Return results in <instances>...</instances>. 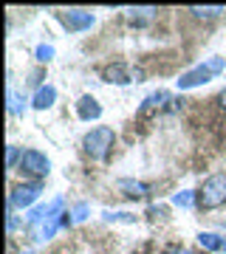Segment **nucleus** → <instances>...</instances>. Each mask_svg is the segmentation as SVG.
<instances>
[{"instance_id":"14","label":"nucleus","mask_w":226,"mask_h":254,"mask_svg":"<svg viewBox=\"0 0 226 254\" xmlns=\"http://www.w3.org/2000/svg\"><path fill=\"white\" fill-rule=\"evenodd\" d=\"M26 110V105L20 102V96L14 91H9V113H23Z\"/></svg>"},{"instance_id":"9","label":"nucleus","mask_w":226,"mask_h":254,"mask_svg":"<svg viewBox=\"0 0 226 254\" xmlns=\"http://www.w3.org/2000/svg\"><path fill=\"white\" fill-rule=\"evenodd\" d=\"M105 79L108 82H116V85H127L130 82V76H127V68L122 63H116V65H108L105 68Z\"/></svg>"},{"instance_id":"15","label":"nucleus","mask_w":226,"mask_h":254,"mask_svg":"<svg viewBox=\"0 0 226 254\" xmlns=\"http://www.w3.org/2000/svg\"><path fill=\"white\" fill-rule=\"evenodd\" d=\"M175 203H178V206H192V200H195V195H192V192H178V195H175Z\"/></svg>"},{"instance_id":"3","label":"nucleus","mask_w":226,"mask_h":254,"mask_svg":"<svg viewBox=\"0 0 226 254\" xmlns=\"http://www.w3.org/2000/svg\"><path fill=\"white\" fill-rule=\"evenodd\" d=\"M113 130L110 127H96V130H90L88 136L82 138V147H85V153L90 158H105L110 153V147H113Z\"/></svg>"},{"instance_id":"8","label":"nucleus","mask_w":226,"mask_h":254,"mask_svg":"<svg viewBox=\"0 0 226 254\" xmlns=\"http://www.w3.org/2000/svg\"><path fill=\"white\" fill-rule=\"evenodd\" d=\"M54 99H57V91L51 88V85H43V88L34 93V108H37V110L51 108V105H54Z\"/></svg>"},{"instance_id":"6","label":"nucleus","mask_w":226,"mask_h":254,"mask_svg":"<svg viewBox=\"0 0 226 254\" xmlns=\"http://www.w3.org/2000/svg\"><path fill=\"white\" fill-rule=\"evenodd\" d=\"M60 20H63V26L68 28V31H82V28L93 26V14H90V11H82V9L63 11V14H60Z\"/></svg>"},{"instance_id":"20","label":"nucleus","mask_w":226,"mask_h":254,"mask_svg":"<svg viewBox=\"0 0 226 254\" xmlns=\"http://www.w3.org/2000/svg\"><path fill=\"white\" fill-rule=\"evenodd\" d=\"M167 254H190V252H181V249H175V252H167Z\"/></svg>"},{"instance_id":"16","label":"nucleus","mask_w":226,"mask_h":254,"mask_svg":"<svg viewBox=\"0 0 226 254\" xmlns=\"http://www.w3.org/2000/svg\"><path fill=\"white\" fill-rule=\"evenodd\" d=\"M51 57H54V48L51 46H40L37 48V60H40V63H48Z\"/></svg>"},{"instance_id":"19","label":"nucleus","mask_w":226,"mask_h":254,"mask_svg":"<svg viewBox=\"0 0 226 254\" xmlns=\"http://www.w3.org/2000/svg\"><path fill=\"white\" fill-rule=\"evenodd\" d=\"M221 105L226 108V88H224V93H221Z\"/></svg>"},{"instance_id":"17","label":"nucleus","mask_w":226,"mask_h":254,"mask_svg":"<svg viewBox=\"0 0 226 254\" xmlns=\"http://www.w3.org/2000/svg\"><path fill=\"white\" fill-rule=\"evenodd\" d=\"M85 218H88V203H79L74 209V220H85Z\"/></svg>"},{"instance_id":"10","label":"nucleus","mask_w":226,"mask_h":254,"mask_svg":"<svg viewBox=\"0 0 226 254\" xmlns=\"http://www.w3.org/2000/svg\"><path fill=\"white\" fill-rule=\"evenodd\" d=\"M198 240H201V246H204V249H209V252H221V249H224V243H226L224 237L212 235V232H201Z\"/></svg>"},{"instance_id":"7","label":"nucleus","mask_w":226,"mask_h":254,"mask_svg":"<svg viewBox=\"0 0 226 254\" xmlns=\"http://www.w3.org/2000/svg\"><path fill=\"white\" fill-rule=\"evenodd\" d=\"M76 108H79V119H85V122H90V119H99V116H102L99 102L93 99V96H82V99L76 102Z\"/></svg>"},{"instance_id":"4","label":"nucleus","mask_w":226,"mask_h":254,"mask_svg":"<svg viewBox=\"0 0 226 254\" xmlns=\"http://www.w3.org/2000/svg\"><path fill=\"white\" fill-rule=\"evenodd\" d=\"M17 167H20V173L28 175V178H45L48 170H51L48 158H45L43 153H37V150H26V153L20 155Z\"/></svg>"},{"instance_id":"11","label":"nucleus","mask_w":226,"mask_h":254,"mask_svg":"<svg viewBox=\"0 0 226 254\" xmlns=\"http://www.w3.org/2000/svg\"><path fill=\"white\" fill-rule=\"evenodd\" d=\"M119 190H125V195H130V198H145L147 195V187L139 181H119Z\"/></svg>"},{"instance_id":"1","label":"nucleus","mask_w":226,"mask_h":254,"mask_svg":"<svg viewBox=\"0 0 226 254\" xmlns=\"http://www.w3.org/2000/svg\"><path fill=\"white\" fill-rule=\"evenodd\" d=\"M224 65H226V60L224 57H212V60H207V63H201V65H195L192 71H187L184 76L178 79V88L181 91H190V88H198V85H204V82H209L215 73H221L224 71Z\"/></svg>"},{"instance_id":"21","label":"nucleus","mask_w":226,"mask_h":254,"mask_svg":"<svg viewBox=\"0 0 226 254\" xmlns=\"http://www.w3.org/2000/svg\"><path fill=\"white\" fill-rule=\"evenodd\" d=\"M221 254H226V243H224V249H221Z\"/></svg>"},{"instance_id":"18","label":"nucleus","mask_w":226,"mask_h":254,"mask_svg":"<svg viewBox=\"0 0 226 254\" xmlns=\"http://www.w3.org/2000/svg\"><path fill=\"white\" fill-rule=\"evenodd\" d=\"M14 158H17V147L11 144L9 147V155H6V164H9V167H14Z\"/></svg>"},{"instance_id":"5","label":"nucleus","mask_w":226,"mask_h":254,"mask_svg":"<svg viewBox=\"0 0 226 254\" xmlns=\"http://www.w3.org/2000/svg\"><path fill=\"white\" fill-rule=\"evenodd\" d=\"M40 192H43V187H40V181L34 184H20V187H14L11 190V198H9V206H17V209H26L31 200L40 198Z\"/></svg>"},{"instance_id":"12","label":"nucleus","mask_w":226,"mask_h":254,"mask_svg":"<svg viewBox=\"0 0 226 254\" xmlns=\"http://www.w3.org/2000/svg\"><path fill=\"white\" fill-rule=\"evenodd\" d=\"M164 102H167V93H164V91H158V93H153V96H147V99H145V105L139 108V113L145 116V113H150L153 108H161Z\"/></svg>"},{"instance_id":"13","label":"nucleus","mask_w":226,"mask_h":254,"mask_svg":"<svg viewBox=\"0 0 226 254\" xmlns=\"http://www.w3.org/2000/svg\"><path fill=\"white\" fill-rule=\"evenodd\" d=\"M192 14H195V17H201V20H212V17H218V14H221V6H204V9H201V6H192Z\"/></svg>"},{"instance_id":"2","label":"nucleus","mask_w":226,"mask_h":254,"mask_svg":"<svg viewBox=\"0 0 226 254\" xmlns=\"http://www.w3.org/2000/svg\"><path fill=\"white\" fill-rule=\"evenodd\" d=\"M221 203H226V175L224 173L207 178L204 187H201V192H198V206L201 209H215V206H221Z\"/></svg>"}]
</instances>
